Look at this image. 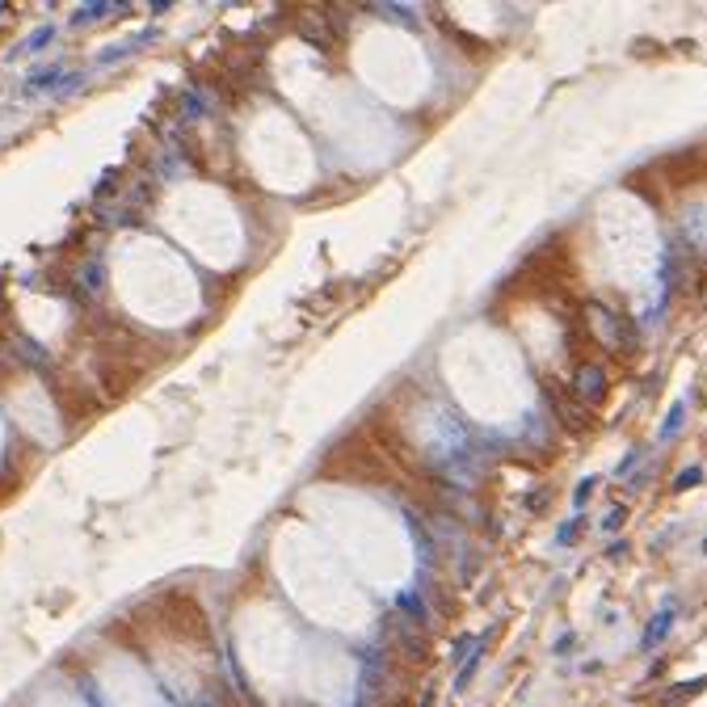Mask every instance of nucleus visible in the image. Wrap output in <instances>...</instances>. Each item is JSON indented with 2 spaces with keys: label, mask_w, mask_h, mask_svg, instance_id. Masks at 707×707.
Segmentation results:
<instances>
[{
  "label": "nucleus",
  "mask_w": 707,
  "mask_h": 707,
  "mask_svg": "<svg viewBox=\"0 0 707 707\" xmlns=\"http://www.w3.org/2000/svg\"><path fill=\"white\" fill-rule=\"evenodd\" d=\"M589 324L598 329V341H602L607 350H623V316L611 312L607 303H589Z\"/></svg>",
  "instance_id": "f257e3e1"
},
{
  "label": "nucleus",
  "mask_w": 707,
  "mask_h": 707,
  "mask_svg": "<svg viewBox=\"0 0 707 707\" xmlns=\"http://www.w3.org/2000/svg\"><path fill=\"white\" fill-rule=\"evenodd\" d=\"M573 388H577V400H581V404H602V396H607V375H602V366L585 362V366L577 370V379H573Z\"/></svg>",
  "instance_id": "f03ea898"
},
{
  "label": "nucleus",
  "mask_w": 707,
  "mask_h": 707,
  "mask_svg": "<svg viewBox=\"0 0 707 707\" xmlns=\"http://www.w3.org/2000/svg\"><path fill=\"white\" fill-rule=\"evenodd\" d=\"M670 627H674V607H665L657 619H648V627H644V636H640V648H657V644L670 636Z\"/></svg>",
  "instance_id": "7ed1b4c3"
},
{
  "label": "nucleus",
  "mask_w": 707,
  "mask_h": 707,
  "mask_svg": "<svg viewBox=\"0 0 707 707\" xmlns=\"http://www.w3.org/2000/svg\"><path fill=\"white\" fill-rule=\"evenodd\" d=\"M699 690H707V678H695V682H678V686H670V690L661 695V707H678L682 699H690V695H699Z\"/></svg>",
  "instance_id": "20e7f679"
},
{
  "label": "nucleus",
  "mask_w": 707,
  "mask_h": 707,
  "mask_svg": "<svg viewBox=\"0 0 707 707\" xmlns=\"http://www.w3.org/2000/svg\"><path fill=\"white\" fill-rule=\"evenodd\" d=\"M682 417H686V404L678 400V404H670V413H665V421H661V429H657V442H670L674 433L682 429Z\"/></svg>",
  "instance_id": "39448f33"
},
{
  "label": "nucleus",
  "mask_w": 707,
  "mask_h": 707,
  "mask_svg": "<svg viewBox=\"0 0 707 707\" xmlns=\"http://www.w3.org/2000/svg\"><path fill=\"white\" fill-rule=\"evenodd\" d=\"M699 480H703V467H699V463L682 467V472H678V480H674V493H686V488H695Z\"/></svg>",
  "instance_id": "423d86ee"
},
{
  "label": "nucleus",
  "mask_w": 707,
  "mask_h": 707,
  "mask_svg": "<svg viewBox=\"0 0 707 707\" xmlns=\"http://www.w3.org/2000/svg\"><path fill=\"white\" fill-rule=\"evenodd\" d=\"M593 488H598V476H585V480H577V488H573V505L581 510L589 497H593Z\"/></svg>",
  "instance_id": "0eeeda50"
},
{
  "label": "nucleus",
  "mask_w": 707,
  "mask_h": 707,
  "mask_svg": "<svg viewBox=\"0 0 707 707\" xmlns=\"http://www.w3.org/2000/svg\"><path fill=\"white\" fill-rule=\"evenodd\" d=\"M577 526H581V514H573V518H564V522L556 526V543H560V548H569V543H573Z\"/></svg>",
  "instance_id": "6e6552de"
},
{
  "label": "nucleus",
  "mask_w": 707,
  "mask_h": 707,
  "mask_svg": "<svg viewBox=\"0 0 707 707\" xmlns=\"http://www.w3.org/2000/svg\"><path fill=\"white\" fill-rule=\"evenodd\" d=\"M623 522H627V510H623V505H611V514L602 518V530H619Z\"/></svg>",
  "instance_id": "1a4fd4ad"
},
{
  "label": "nucleus",
  "mask_w": 707,
  "mask_h": 707,
  "mask_svg": "<svg viewBox=\"0 0 707 707\" xmlns=\"http://www.w3.org/2000/svg\"><path fill=\"white\" fill-rule=\"evenodd\" d=\"M607 556H611V560H619V556H627V539H615V543H611V548H607Z\"/></svg>",
  "instance_id": "9d476101"
},
{
  "label": "nucleus",
  "mask_w": 707,
  "mask_h": 707,
  "mask_svg": "<svg viewBox=\"0 0 707 707\" xmlns=\"http://www.w3.org/2000/svg\"><path fill=\"white\" fill-rule=\"evenodd\" d=\"M543 501H548V493H543V488H539V493H530V497H526V505H530L535 514H539V505H543Z\"/></svg>",
  "instance_id": "9b49d317"
},
{
  "label": "nucleus",
  "mask_w": 707,
  "mask_h": 707,
  "mask_svg": "<svg viewBox=\"0 0 707 707\" xmlns=\"http://www.w3.org/2000/svg\"><path fill=\"white\" fill-rule=\"evenodd\" d=\"M556 652H573V632H564V636L556 640Z\"/></svg>",
  "instance_id": "f8f14e48"
},
{
  "label": "nucleus",
  "mask_w": 707,
  "mask_h": 707,
  "mask_svg": "<svg viewBox=\"0 0 707 707\" xmlns=\"http://www.w3.org/2000/svg\"><path fill=\"white\" fill-rule=\"evenodd\" d=\"M703 552H707V539H703Z\"/></svg>",
  "instance_id": "ddd939ff"
}]
</instances>
